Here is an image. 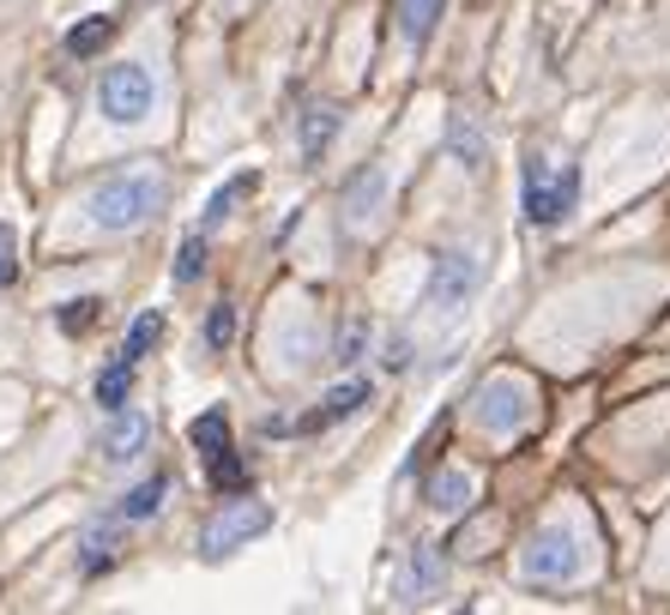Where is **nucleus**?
Wrapping results in <instances>:
<instances>
[{
  "label": "nucleus",
  "instance_id": "obj_1",
  "mask_svg": "<svg viewBox=\"0 0 670 615\" xmlns=\"http://www.w3.org/2000/svg\"><path fill=\"white\" fill-rule=\"evenodd\" d=\"M163 199H170L163 170H121L97 187L85 211H92L97 230H145V223L163 211Z\"/></svg>",
  "mask_w": 670,
  "mask_h": 615
},
{
  "label": "nucleus",
  "instance_id": "obj_2",
  "mask_svg": "<svg viewBox=\"0 0 670 615\" xmlns=\"http://www.w3.org/2000/svg\"><path fill=\"white\" fill-rule=\"evenodd\" d=\"M580 574H586V537L562 519L544 525L526 543V555H520V579H532V586H568Z\"/></svg>",
  "mask_w": 670,
  "mask_h": 615
},
{
  "label": "nucleus",
  "instance_id": "obj_3",
  "mask_svg": "<svg viewBox=\"0 0 670 615\" xmlns=\"http://www.w3.org/2000/svg\"><path fill=\"white\" fill-rule=\"evenodd\" d=\"M151 103H158V73L145 61H121L103 73V85H97V109H103V121H115V127H133V121L151 115Z\"/></svg>",
  "mask_w": 670,
  "mask_h": 615
},
{
  "label": "nucleus",
  "instance_id": "obj_4",
  "mask_svg": "<svg viewBox=\"0 0 670 615\" xmlns=\"http://www.w3.org/2000/svg\"><path fill=\"white\" fill-rule=\"evenodd\" d=\"M477 284H484V260H477V248H441L429 260L423 302H429L435 315H460L465 302L477 296Z\"/></svg>",
  "mask_w": 670,
  "mask_h": 615
},
{
  "label": "nucleus",
  "instance_id": "obj_5",
  "mask_svg": "<svg viewBox=\"0 0 670 615\" xmlns=\"http://www.w3.org/2000/svg\"><path fill=\"white\" fill-rule=\"evenodd\" d=\"M266 531H272V507H260V501H223L206 519V531H199V550L218 562V555H236L242 543H254Z\"/></svg>",
  "mask_w": 670,
  "mask_h": 615
},
{
  "label": "nucleus",
  "instance_id": "obj_6",
  "mask_svg": "<svg viewBox=\"0 0 670 615\" xmlns=\"http://www.w3.org/2000/svg\"><path fill=\"white\" fill-rule=\"evenodd\" d=\"M477 429H489V434H513V429H526L532 422V386L526 380H513V374H496L477 393Z\"/></svg>",
  "mask_w": 670,
  "mask_h": 615
},
{
  "label": "nucleus",
  "instance_id": "obj_7",
  "mask_svg": "<svg viewBox=\"0 0 670 615\" xmlns=\"http://www.w3.org/2000/svg\"><path fill=\"white\" fill-rule=\"evenodd\" d=\"M387 170L381 163H368V170H356L351 175V187H344V230L351 236H368L375 223H381V211H387Z\"/></svg>",
  "mask_w": 670,
  "mask_h": 615
},
{
  "label": "nucleus",
  "instance_id": "obj_8",
  "mask_svg": "<svg viewBox=\"0 0 670 615\" xmlns=\"http://www.w3.org/2000/svg\"><path fill=\"white\" fill-rule=\"evenodd\" d=\"M145 441H151V417L145 410H109V429H103V458L109 465H127V458L145 453Z\"/></svg>",
  "mask_w": 670,
  "mask_h": 615
},
{
  "label": "nucleus",
  "instance_id": "obj_9",
  "mask_svg": "<svg viewBox=\"0 0 670 615\" xmlns=\"http://www.w3.org/2000/svg\"><path fill=\"white\" fill-rule=\"evenodd\" d=\"M363 405H375V386H368V380H344V386H332V393L320 398L315 410H308V422H303V429H332V422L356 417Z\"/></svg>",
  "mask_w": 670,
  "mask_h": 615
},
{
  "label": "nucleus",
  "instance_id": "obj_10",
  "mask_svg": "<svg viewBox=\"0 0 670 615\" xmlns=\"http://www.w3.org/2000/svg\"><path fill=\"white\" fill-rule=\"evenodd\" d=\"M477 501V477L465 465H447V471L429 477V507L435 513H465Z\"/></svg>",
  "mask_w": 670,
  "mask_h": 615
},
{
  "label": "nucleus",
  "instance_id": "obj_11",
  "mask_svg": "<svg viewBox=\"0 0 670 615\" xmlns=\"http://www.w3.org/2000/svg\"><path fill=\"white\" fill-rule=\"evenodd\" d=\"M115 543H121V519H115V513L85 525V537H80V574H103V567L115 562Z\"/></svg>",
  "mask_w": 670,
  "mask_h": 615
},
{
  "label": "nucleus",
  "instance_id": "obj_12",
  "mask_svg": "<svg viewBox=\"0 0 670 615\" xmlns=\"http://www.w3.org/2000/svg\"><path fill=\"white\" fill-rule=\"evenodd\" d=\"M447 0H399V37H405V49H423V42L435 37V25H441Z\"/></svg>",
  "mask_w": 670,
  "mask_h": 615
},
{
  "label": "nucleus",
  "instance_id": "obj_13",
  "mask_svg": "<svg viewBox=\"0 0 670 615\" xmlns=\"http://www.w3.org/2000/svg\"><path fill=\"white\" fill-rule=\"evenodd\" d=\"M332 139H339V109H332V103H308L303 109V158L320 163L332 151Z\"/></svg>",
  "mask_w": 670,
  "mask_h": 615
},
{
  "label": "nucleus",
  "instance_id": "obj_14",
  "mask_svg": "<svg viewBox=\"0 0 670 615\" xmlns=\"http://www.w3.org/2000/svg\"><path fill=\"white\" fill-rule=\"evenodd\" d=\"M441 591V562H435V550H417L405 562V579H399V598L417 603V598H435Z\"/></svg>",
  "mask_w": 670,
  "mask_h": 615
},
{
  "label": "nucleus",
  "instance_id": "obj_15",
  "mask_svg": "<svg viewBox=\"0 0 670 615\" xmlns=\"http://www.w3.org/2000/svg\"><path fill=\"white\" fill-rule=\"evenodd\" d=\"M163 495H170V483H163V477H145L139 489H127V495L115 501V519H121V525H139V519H151V513L163 507Z\"/></svg>",
  "mask_w": 670,
  "mask_h": 615
},
{
  "label": "nucleus",
  "instance_id": "obj_16",
  "mask_svg": "<svg viewBox=\"0 0 670 615\" xmlns=\"http://www.w3.org/2000/svg\"><path fill=\"white\" fill-rule=\"evenodd\" d=\"M127 393H133V362H127V356H115V362L97 374V405L121 410V405H127Z\"/></svg>",
  "mask_w": 670,
  "mask_h": 615
},
{
  "label": "nucleus",
  "instance_id": "obj_17",
  "mask_svg": "<svg viewBox=\"0 0 670 615\" xmlns=\"http://www.w3.org/2000/svg\"><path fill=\"white\" fill-rule=\"evenodd\" d=\"M447 151H453V163H465V170H484V133H477L465 115L447 127Z\"/></svg>",
  "mask_w": 670,
  "mask_h": 615
},
{
  "label": "nucleus",
  "instance_id": "obj_18",
  "mask_svg": "<svg viewBox=\"0 0 670 615\" xmlns=\"http://www.w3.org/2000/svg\"><path fill=\"white\" fill-rule=\"evenodd\" d=\"M158 339H163V315H158V308H145V315L127 327V339H121V356H127V362H139V356L151 350Z\"/></svg>",
  "mask_w": 670,
  "mask_h": 615
},
{
  "label": "nucleus",
  "instance_id": "obj_19",
  "mask_svg": "<svg viewBox=\"0 0 670 615\" xmlns=\"http://www.w3.org/2000/svg\"><path fill=\"white\" fill-rule=\"evenodd\" d=\"M187 441L199 446V453H218V446H230V417L223 410H206V417L187 422Z\"/></svg>",
  "mask_w": 670,
  "mask_h": 615
},
{
  "label": "nucleus",
  "instance_id": "obj_20",
  "mask_svg": "<svg viewBox=\"0 0 670 615\" xmlns=\"http://www.w3.org/2000/svg\"><path fill=\"white\" fill-rule=\"evenodd\" d=\"M248 187H254V175H236L230 187H218V194L206 199V211H199V223H206V230H218V223L230 218V211H236V199L248 194Z\"/></svg>",
  "mask_w": 670,
  "mask_h": 615
},
{
  "label": "nucleus",
  "instance_id": "obj_21",
  "mask_svg": "<svg viewBox=\"0 0 670 615\" xmlns=\"http://www.w3.org/2000/svg\"><path fill=\"white\" fill-rule=\"evenodd\" d=\"M97 308H103L97 296H73V302H61V308H54V320H61V332H73V339H80V332L97 327Z\"/></svg>",
  "mask_w": 670,
  "mask_h": 615
},
{
  "label": "nucleus",
  "instance_id": "obj_22",
  "mask_svg": "<svg viewBox=\"0 0 670 615\" xmlns=\"http://www.w3.org/2000/svg\"><path fill=\"white\" fill-rule=\"evenodd\" d=\"M109 30H115V19H85V25L66 30V54H97L109 42Z\"/></svg>",
  "mask_w": 670,
  "mask_h": 615
},
{
  "label": "nucleus",
  "instance_id": "obj_23",
  "mask_svg": "<svg viewBox=\"0 0 670 615\" xmlns=\"http://www.w3.org/2000/svg\"><path fill=\"white\" fill-rule=\"evenodd\" d=\"M199 278H206V242L187 236L182 254H175V284H199Z\"/></svg>",
  "mask_w": 670,
  "mask_h": 615
},
{
  "label": "nucleus",
  "instance_id": "obj_24",
  "mask_svg": "<svg viewBox=\"0 0 670 615\" xmlns=\"http://www.w3.org/2000/svg\"><path fill=\"white\" fill-rule=\"evenodd\" d=\"M230 339H236V308H230V302H218V308L206 315V350H223Z\"/></svg>",
  "mask_w": 670,
  "mask_h": 615
},
{
  "label": "nucleus",
  "instance_id": "obj_25",
  "mask_svg": "<svg viewBox=\"0 0 670 615\" xmlns=\"http://www.w3.org/2000/svg\"><path fill=\"white\" fill-rule=\"evenodd\" d=\"M211 483H218V489H242V483H248V465L230 458V446H218V453H211Z\"/></svg>",
  "mask_w": 670,
  "mask_h": 615
},
{
  "label": "nucleus",
  "instance_id": "obj_26",
  "mask_svg": "<svg viewBox=\"0 0 670 615\" xmlns=\"http://www.w3.org/2000/svg\"><path fill=\"white\" fill-rule=\"evenodd\" d=\"M363 344H368V320H363V315L344 320V332H339V362H363Z\"/></svg>",
  "mask_w": 670,
  "mask_h": 615
},
{
  "label": "nucleus",
  "instance_id": "obj_27",
  "mask_svg": "<svg viewBox=\"0 0 670 615\" xmlns=\"http://www.w3.org/2000/svg\"><path fill=\"white\" fill-rule=\"evenodd\" d=\"M13 272H19V242H13V230L0 223V290L13 284Z\"/></svg>",
  "mask_w": 670,
  "mask_h": 615
},
{
  "label": "nucleus",
  "instance_id": "obj_28",
  "mask_svg": "<svg viewBox=\"0 0 670 615\" xmlns=\"http://www.w3.org/2000/svg\"><path fill=\"white\" fill-rule=\"evenodd\" d=\"M411 362V356H405V339H393V344H387V368H405Z\"/></svg>",
  "mask_w": 670,
  "mask_h": 615
}]
</instances>
